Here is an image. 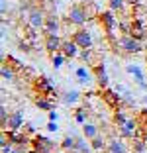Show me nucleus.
Wrapping results in <instances>:
<instances>
[{
  "instance_id": "f257e3e1",
  "label": "nucleus",
  "mask_w": 147,
  "mask_h": 153,
  "mask_svg": "<svg viewBox=\"0 0 147 153\" xmlns=\"http://www.w3.org/2000/svg\"><path fill=\"white\" fill-rule=\"evenodd\" d=\"M88 10H86V2H76L69 8L67 12V22L73 24L76 27H85V24L88 22Z\"/></svg>"
},
{
  "instance_id": "f03ea898",
  "label": "nucleus",
  "mask_w": 147,
  "mask_h": 153,
  "mask_svg": "<svg viewBox=\"0 0 147 153\" xmlns=\"http://www.w3.org/2000/svg\"><path fill=\"white\" fill-rule=\"evenodd\" d=\"M114 47H116L114 51H118V47H120L125 55H137L143 51V41L135 39L131 36H120L116 39V43H114Z\"/></svg>"
},
{
  "instance_id": "7ed1b4c3",
  "label": "nucleus",
  "mask_w": 147,
  "mask_h": 153,
  "mask_svg": "<svg viewBox=\"0 0 147 153\" xmlns=\"http://www.w3.org/2000/svg\"><path fill=\"white\" fill-rule=\"evenodd\" d=\"M98 22H100V26H102V30H104L108 39H116V37H114V32H116V27H118L116 14L112 12L110 8L102 10V12H98Z\"/></svg>"
},
{
  "instance_id": "20e7f679",
  "label": "nucleus",
  "mask_w": 147,
  "mask_h": 153,
  "mask_svg": "<svg viewBox=\"0 0 147 153\" xmlns=\"http://www.w3.org/2000/svg\"><path fill=\"white\" fill-rule=\"evenodd\" d=\"M33 88L39 92L41 96H47V98H57V88H55L53 81L49 79V76H37L36 81H33Z\"/></svg>"
},
{
  "instance_id": "39448f33",
  "label": "nucleus",
  "mask_w": 147,
  "mask_h": 153,
  "mask_svg": "<svg viewBox=\"0 0 147 153\" xmlns=\"http://www.w3.org/2000/svg\"><path fill=\"white\" fill-rule=\"evenodd\" d=\"M45 20H47V12H45L41 6H31L27 10V24L36 30H43Z\"/></svg>"
},
{
  "instance_id": "423d86ee",
  "label": "nucleus",
  "mask_w": 147,
  "mask_h": 153,
  "mask_svg": "<svg viewBox=\"0 0 147 153\" xmlns=\"http://www.w3.org/2000/svg\"><path fill=\"white\" fill-rule=\"evenodd\" d=\"M31 147L36 149L37 153H55V141L45 137V135L37 134L31 137Z\"/></svg>"
},
{
  "instance_id": "0eeeda50",
  "label": "nucleus",
  "mask_w": 147,
  "mask_h": 153,
  "mask_svg": "<svg viewBox=\"0 0 147 153\" xmlns=\"http://www.w3.org/2000/svg\"><path fill=\"white\" fill-rule=\"evenodd\" d=\"M73 39H75V43L79 45L80 49H92V45H94L92 33H90L86 27H79V30L73 33Z\"/></svg>"
},
{
  "instance_id": "6e6552de",
  "label": "nucleus",
  "mask_w": 147,
  "mask_h": 153,
  "mask_svg": "<svg viewBox=\"0 0 147 153\" xmlns=\"http://www.w3.org/2000/svg\"><path fill=\"white\" fill-rule=\"evenodd\" d=\"M102 100L108 104V106H110V108H114V110H116V108H122L124 96H122L116 88L112 90V88H108V86H106V88L102 90Z\"/></svg>"
},
{
  "instance_id": "1a4fd4ad",
  "label": "nucleus",
  "mask_w": 147,
  "mask_h": 153,
  "mask_svg": "<svg viewBox=\"0 0 147 153\" xmlns=\"http://www.w3.org/2000/svg\"><path fill=\"white\" fill-rule=\"evenodd\" d=\"M129 36L131 37H135V39H139V41H143V39H147V24H145V20L143 18H131V30H129Z\"/></svg>"
},
{
  "instance_id": "9d476101",
  "label": "nucleus",
  "mask_w": 147,
  "mask_h": 153,
  "mask_svg": "<svg viewBox=\"0 0 147 153\" xmlns=\"http://www.w3.org/2000/svg\"><path fill=\"white\" fill-rule=\"evenodd\" d=\"M41 32H43V36H59L61 33V20L55 14H47V20H45V26Z\"/></svg>"
},
{
  "instance_id": "9b49d317",
  "label": "nucleus",
  "mask_w": 147,
  "mask_h": 153,
  "mask_svg": "<svg viewBox=\"0 0 147 153\" xmlns=\"http://www.w3.org/2000/svg\"><path fill=\"white\" fill-rule=\"evenodd\" d=\"M6 135L12 145H31V137L24 130H10L6 131Z\"/></svg>"
},
{
  "instance_id": "f8f14e48",
  "label": "nucleus",
  "mask_w": 147,
  "mask_h": 153,
  "mask_svg": "<svg viewBox=\"0 0 147 153\" xmlns=\"http://www.w3.org/2000/svg\"><path fill=\"white\" fill-rule=\"evenodd\" d=\"M139 134V122L137 120H128L124 126H120V137L124 140H134Z\"/></svg>"
},
{
  "instance_id": "ddd939ff",
  "label": "nucleus",
  "mask_w": 147,
  "mask_h": 153,
  "mask_svg": "<svg viewBox=\"0 0 147 153\" xmlns=\"http://www.w3.org/2000/svg\"><path fill=\"white\" fill-rule=\"evenodd\" d=\"M22 128H24V114H22V110H14V112H10V118H8V122H6L4 131L22 130Z\"/></svg>"
},
{
  "instance_id": "4468645a",
  "label": "nucleus",
  "mask_w": 147,
  "mask_h": 153,
  "mask_svg": "<svg viewBox=\"0 0 147 153\" xmlns=\"http://www.w3.org/2000/svg\"><path fill=\"white\" fill-rule=\"evenodd\" d=\"M43 47H45V51H47L49 55H51V53H57V51H61V47H63L61 36H45Z\"/></svg>"
},
{
  "instance_id": "2eb2a0df",
  "label": "nucleus",
  "mask_w": 147,
  "mask_h": 153,
  "mask_svg": "<svg viewBox=\"0 0 147 153\" xmlns=\"http://www.w3.org/2000/svg\"><path fill=\"white\" fill-rule=\"evenodd\" d=\"M63 55L67 59H76L80 53V47L75 43V39H63V47H61Z\"/></svg>"
},
{
  "instance_id": "dca6fc26",
  "label": "nucleus",
  "mask_w": 147,
  "mask_h": 153,
  "mask_svg": "<svg viewBox=\"0 0 147 153\" xmlns=\"http://www.w3.org/2000/svg\"><path fill=\"white\" fill-rule=\"evenodd\" d=\"M92 69H94V75H96L98 86H100V88H106L108 82H110V79H108V71H106V65H104V63H98V65H94Z\"/></svg>"
},
{
  "instance_id": "f3484780",
  "label": "nucleus",
  "mask_w": 147,
  "mask_h": 153,
  "mask_svg": "<svg viewBox=\"0 0 147 153\" xmlns=\"http://www.w3.org/2000/svg\"><path fill=\"white\" fill-rule=\"evenodd\" d=\"M125 71L129 73V75H134L135 82H137V86L141 90H147V82H145V75H143V71L139 69V65H128L125 67Z\"/></svg>"
},
{
  "instance_id": "a211bd4d",
  "label": "nucleus",
  "mask_w": 147,
  "mask_h": 153,
  "mask_svg": "<svg viewBox=\"0 0 147 153\" xmlns=\"http://www.w3.org/2000/svg\"><path fill=\"white\" fill-rule=\"evenodd\" d=\"M108 153H128V147L124 143V137H110L108 140Z\"/></svg>"
},
{
  "instance_id": "6ab92c4d",
  "label": "nucleus",
  "mask_w": 147,
  "mask_h": 153,
  "mask_svg": "<svg viewBox=\"0 0 147 153\" xmlns=\"http://www.w3.org/2000/svg\"><path fill=\"white\" fill-rule=\"evenodd\" d=\"M79 100H80V92L75 90V88L61 94V102L65 104V106H75V104H79Z\"/></svg>"
},
{
  "instance_id": "aec40b11",
  "label": "nucleus",
  "mask_w": 147,
  "mask_h": 153,
  "mask_svg": "<svg viewBox=\"0 0 147 153\" xmlns=\"http://www.w3.org/2000/svg\"><path fill=\"white\" fill-rule=\"evenodd\" d=\"M33 104H36L39 110H43V112H51V110H55L53 98H47V96H41V94L33 98Z\"/></svg>"
},
{
  "instance_id": "412c9836",
  "label": "nucleus",
  "mask_w": 147,
  "mask_h": 153,
  "mask_svg": "<svg viewBox=\"0 0 147 153\" xmlns=\"http://www.w3.org/2000/svg\"><path fill=\"white\" fill-rule=\"evenodd\" d=\"M61 149L67 153H76V135H65L61 141Z\"/></svg>"
},
{
  "instance_id": "4be33fe9",
  "label": "nucleus",
  "mask_w": 147,
  "mask_h": 153,
  "mask_svg": "<svg viewBox=\"0 0 147 153\" xmlns=\"http://www.w3.org/2000/svg\"><path fill=\"white\" fill-rule=\"evenodd\" d=\"M75 76H76V81H79L80 85H88V82L92 81V75H90V71L86 67H76L75 69Z\"/></svg>"
},
{
  "instance_id": "5701e85b",
  "label": "nucleus",
  "mask_w": 147,
  "mask_h": 153,
  "mask_svg": "<svg viewBox=\"0 0 147 153\" xmlns=\"http://www.w3.org/2000/svg\"><path fill=\"white\" fill-rule=\"evenodd\" d=\"M98 134H100V131H98V126H96V124H90V122L82 124V135H85L88 141H90V140H94Z\"/></svg>"
},
{
  "instance_id": "b1692460",
  "label": "nucleus",
  "mask_w": 147,
  "mask_h": 153,
  "mask_svg": "<svg viewBox=\"0 0 147 153\" xmlns=\"http://www.w3.org/2000/svg\"><path fill=\"white\" fill-rule=\"evenodd\" d=\"M0 75H2V81L6 82H14L16 81V69L10 67V65H2V69H0Z\"/></svg>"
},
{
  "instance_id": "393cba45",
  "label": "nucleus",
  "mask_w": 147,
  "mask_h": 153,
  "mask_svg": "<svg viewBox=\"0 0 147 153\" xmlns=\"http://www.w3.org/2000/svg\"><path fill=\"white\" fill-rule=\"evenodd\" d=\"M79 59L82 61V63H86V65H98L96 61H94V49H80V53H79Z\"/></svg>"
},
{
  "instance_id": "a878e982",
  "label": "nucleus",
  "mask_w": 147,
  "mask_h": 153,
  "mask_svg": "<svg viewBox=\"0 0 147 153\" xmlns=\"http://www.w3.org/2000/svg\"><path fill=\"white\" fill-rule=\"evenodd\" d=\"M90 147H92V151H104V149L108 147V141L98 134L94 140H90Z\"/></svg>"
},
{
  "instance_id": "bb28decb",
  "label": "nucleus",
  "mask_w": 147,
  "mask_h": 153,
  "mask_svg": "<svg viewBox=\"0 0 147 153\" xmlns=\"http://www.w3.org/2000/svg\"><path fill=\"white\" fill-rule=\"evenodd\" d=\"M128 120H129V118L125 116L124 108H116V112H114V116H112V122H114V124H116V126L120 128V126H124V124H125Z\"/></svg>"
},
{
  "instance_id": "cd10ccee",
  "label": "nucleus",
  "mask_w": 147,
  "mask_h": 153,
  "mask_svg": "<svg viewBox=\"0 0 147 153\" xmlns=\"http://www.w3.org/2000/svg\"><path fill=\"white\" fill-rule=\"evenodd\" d=\"M90 145L86 143L85 135H76V153H90Z\"/></svg>"
},
{
  "instance_id": "c85d7f7f",
  "label": "nucleus",
  "mask_w": 147,
  "mask_h": 153,
  "mask_svg": "<svg viewBox=\"0 0 147 153\" xmlns=\"http://www.w3.org/2000/svg\"><path fill=\"white\" fill-rule=\"evenodd\" d=\"M65 55H63V51H57V53H51V65H53V69L57 71V69L63 67V63H65Z\"/></svg>"
},
{
  "instance_id": "c756f323",
  "label": "nucleus",
  "mask_w": 147,
  "mask_h": 153,
  "mask_svg": "<svg viewBox=\"0 0 147 153\" xmlns=\"http://www.w3.org/2000/svg\"><path fill=\"white\" fill-rule=\"evenodd\" d=\"M125 2H128V0H108V8H110L112 12H124Z\"/></svg>"
},
{
  "instance_id": "7c9ffc66",
  "label": "nucleus",
  "mask_w": 147,
  "mask_h": 153,
  "mask_svg": "<svg viewBox=\"0 0 147 153\" xmlns=\"http://www.w3.org/2000/svg\"><path fill=\"white\" fill-rule=\"evenodd\" d=\"M86 118H88V112H86L85 108H79L75 112V122H76V124H80V126L86 124Z\"/></svg>"
},
{
  "instance_id": "2f4dec72",
  "label": "nucleus",
  "mask_w": 147,
  "mask_h": 153,
  "mask_svg": "<svg viewBox=\"0 0 147 153\" xmlns=\"http://www.w3.org/2000/svg\"><path fill=\"white\" fill-rule=\"evenodd\" d=\"M137 122H139V128L147 134V108L139 110V116H137Z\"/></svg>"
},
{
  "instance_id": "473e14b6",
  "label": "nucleus",
  "mask_w": 147,
  "mask_h": 153,
  "mask_svg": "<svg viewBox=\"0 0 147 153\" xmlns=\"http://www.w3.org/2000/svg\"><path fill=\"white\" fill-rule=\"evenodd\" d=\"M8 118H10V114H8V110H6V106L2 104V106H0V126H2V128H6Z\"/></svg>"
},
{
  "instance_id": "72a5a7b5",
  "label": "nucleus",
  "mask_w": 147,
  "mask_h": 153,
  "mask_svg": "<svg viewBox=\"0 0 147 153\" xmlns=\"http://www.w3.org/2000/svg\"><path fill=\"white\" fill-rule=\"evenodd\" d=\"M4 63H6V65H10V67H14L16 71H20V69H22V63H20L18 59H14L12 55H8V57L4 59Z\"/></svg>"
},
{
  "instance_id": "f704fd0d",
  "label": "nucleus",
  "mask_w": 147,
  "mask_h": 153,
  "mask_svg": "<svg viewBox=\"0 0 147 153\" xmlns=\"http://www.w3.org/2000/svg\"><path fill=\"white\" fill-rule=\"evenodd\" d=\"M24 131H26L27 135H30V137H33V135H37V130H36V126H33V124H31V122H27L26 126L22 128Z\"/></svg>"
},
{
  "instance_id": "c9c22d12",
  "label": "nucleus",
  "mask_w": 147,
  "mask_h": 153,
  "mask_svg": "<svg viewBox=\"0 0 147 153\" xmlns=\"http://www.w3.org/2000/svg\"><path fill=\"white\" fill-rule=\"evenodd\" d=\"M45 128H47V131H51V134H53V131H59V124H57V122H51V120L47 122V126H45Z\"/></svg>"
},
{
  "instance_id": "e433bc0d",
  "label": "nucleus",
  "mask_w": 147,
  "mask_h": 153,
  "mask_svg": "<svg viewBox=\"0 0 147 153\" xmlns=\"http://www.w3.org/2000/svg\"><path fill=\"white\" fill-rule=\"evenodd\" d=\"M47 118L51 122H57L59 120V112H57V110H51V112H47Z\"/></svg>"
},
{
  "instance_id": "4c0bfd02",
  "label": "nucleus",
  "mask_w": 147,
  "mask_h": 153,
  "mask_svg": "<svg viewBox=\"0 0 147 153\" xmlns=\"http://www.w3.org/2000/svg\"><path fill=\"white\" fill-rule=\"evenodd\" d=\"M2 4H0V12H2V16H6V10H8V4H6V0H0Z\"/></svg>"
},
{
  "instance_id": "58836bf2",
  "label": "nucleus",
  "mask_w": 147,
  "mask_h": 153,
  "mask_svg": "<svg viewBox=\"0 0 147 153\" xmlns=\"http://www.w3.org/2000/svg\"><path fill=\"white\" fill-rule=\"evenodd\" d=\"M143 102H145V104H147V96H143Z\"/></svg>"
},
{
  "instance_id": "ea45409f",
  "label": "nucleus",
  "mask_w": 147,
  "mask_h": 153,
  "mask_svg": "<svg viewBox=\"0 0 147 153\" xmlns=\"http://www.w3.org/2000/svg\"><path fill=\"white\" fill-rule=\"evenodd\" d=\"M145 8H147V0H145Z\"/></svg>"
},
{
  "instance_id": "a19ab883",
  "label": "nucleus",
  "mask_w": 147,
  "mask_h": 153,
  "mask_svg": "<svg viewBox=\"0 0 147 153\" xmlns=\"http://www.w3.org/2000/svg\"><path fill=\"white\" fill-rule=\"evenodd\" d=\"M128 2H129V0H128Z\"/></svg>"
}]
</instances>
